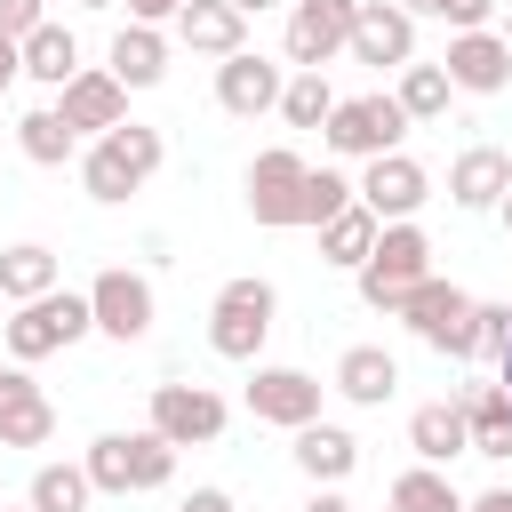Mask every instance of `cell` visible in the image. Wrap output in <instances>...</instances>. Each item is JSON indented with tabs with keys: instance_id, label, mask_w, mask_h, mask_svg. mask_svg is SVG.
<instances>
[{
	"instance_id": "obj_10",
	"label": "cell",
	"mask_w": 512,
	"mask_h": 512,
	"mask_svg": "<svg viewBox=\"0 0 512 512\" xmlns=\"http://www.w3.org/2000/svg\"><path fill=\"white\" fill-rule=\"evenodd\" d=\"M304 176H312V160H304L296 144H272V152H256V160H248V216H256L264 232H288V224H304Z\"/></svg>"
},
{
	"instance_id": "obj_24",
	"label": "cell",
	"mask_w": 512,
	"mask_h": 512,
	"mask_svg": "<svg viewBox=\"0 0 512 512\" xmlns=\"http://www.w3.org/2000/svg\"><path fill=\"white\" fill-rule=\"evenodd\" d=\"M352 408H384L392 392H400V360L384 352V344H344L336 352V376H328Z\"/></svg>"
},
{
	"instance_id": "obj_33",
	"label": "cell",
	"mask_w": 512,
	"mask_h": 512,
	"mask_svg": "<svg viewBox=\"0 0 512 512\" xmlns=\"http://www.w3.org/2000/svg\"><path fill=\"white\" fill-rule=\"evenodd\" d=\"M328 112H336L328 72H288V80H280V120H288V128H328Z\"/></svg>"
},
{
	"instance_id": "obj_27",
	"label": "cell",
	"mask_w": 512,
	"mask_h": 512,
	"mask_svg": "<svg viewBox=\"0 0 512 512\" xmlns=\"http://www.w3.org/2000/svg\"><path fill=\"white\" fill-rule=\"evenodd\" d=\"M16 56H24V80H40V88H64L72 72H80V40H72V24H40V32H24L16 40Z\"/></svg>"
},
{
	"instance_id": "obj_44",
	"label": "cell",
	"mask_w": 512,
	"mask_h": 512,
	"mask_svg": "<svg viewBox=\"0 0 512 512\" xmlns=\"http://www.w3.org/2000/svg\"><path fill=\"white\" fill-rule=\"evenodd\" d=\"M224 8H240V16H264V8H280V0H224Z\"/></svg>"
},
{
	"instance_id": "obj_40",
	"label": "cell",
	"mask_w": 512,
	"mask_h": 512,
	"mask_svg": "<svg viewBox=\"0 0 512 512\" xmlns=\"http://www.w3.org/2000/svg\"><path fill=\"white\" fill-rule=\"evenodd\" d=\"M304 512H352V496H344V488H312V496H304Z\"/></svg>"
},
{
	"instance_id": "obj_43",
	"label": "cell",
	"mask_w": 512,
	"mask_h": 512,
	"mask_svg": "<svg viewBox=\"0 0 512 512\" xmlns=\"http://www.w3.org/2000/svg\"><path fill=\"white\" fill-rule=\"evenodd\" d=\"M400 8H408L416 24H424V16H440V0H400Z\"/></svg>"
},
{
	"instance_id": "obj_38",
	"label": "cell",
	"mask_w": 512,
	"mask_h": 512,
	"mask_svg": "<svg viewBox=\"0 0 512 512\" xmlns=\"http://www.w3.org/2000/svg\"><path fill=\"white\" fill-rule=\"evenodd\" d=\"M176 8H184V0H128V24H160V32H168Z\"/></svg>"
},
{
	"instance_id": "obj_47",
	"label": "cell",
	"mask_w": 512,
	"mask_h": 512,
	"mask_svg": "<svg viewBox=\"0 0 512 512\" xmlns=\"http://www.w3.org/2000/svg\"><path fill=\"white\" fill-rule=\"evenodd\" d=\"M496 216H504V232H512V192H504V200H496Z\"/></svg>"
},
{
	"instance_id": "obj_7",
	"label": "cell",
	"mask_w": 512,
	"mask_h": 512,
	"mask_svg": "<svg viewBox=\"0 0 512 512\" xmlns=\"http://www.w3.org/2000/svg\"><path fill=\"white\" fill-rule=\"evenodd\" d=\"M400 136H408V112H400L384 88L336 96V112H328V128H320V144H328L336 160H384V152H400Z\"/></svg>"
},
{
	"instance_id": "obj_8",
	"label": "cell",
	"mask_w": 512,
	"mask_h": 512,
	"mask_svg": "<svg viewBox=\"0 0 512 512\" xmlns=\"http://www.w3.org/2000/svg\"><path fill=\"white\" fill-rule=\"evenodd\" d=\"M80 296H88L96 336H112V344H144V336H152V320H160L152 280H144V272H128V264H104V272H96Z\"/></svg>"
},
{
	"instance_id": "obj_13",
	"label": "cell",
	"mask_w": 512,
	"mask_h": 512,
	"mask_svg": "<svg viewBox=\"0 0 512 512\" xmlns=\"http://www.w3.org/2000/svg\"><path fill=\"white\" fill-rule=\"evenodd\" d=\"M320 400H328V384H320L312 368H272V360H256V376H248V416H256V424L304 432V424H320Z\"/></svg>"
},
{
	"instance_id": "obj_3",
	"label": "cell",
	"mask_w": 512,
	"mask_h": 512,
	"mask_svg": "<svg viewBox=\"0 0 512 512\" xmlns=\"http://www.w3.org/2000/svg\"><path fill=\"white\" fill-rule=\"evenodd\" d=\"M80 336H96L80 288H48V296H32V304H8V320H0V344H8L16 368L48 360V352H72Z\"/></svg>"
},
{
	"instance_id": "obj_16",
	"label": "cell",
	"mask_w": 512,
	"mask_h": 512,
	"mask_svg": "<svg viewBox=\"0 0 512 512\" xmlns=\"http://www.w3.org/2000/svg\"><path fill=\"white\" fill-rule=\"evenodd\" d=\"M280 80H288V64L240 48V56L216 64V104H224L232 120H264V112H280Z\"/></svg>"
},
{
	"instance_id": "obj_20",
	"label": "cell",
	"mask_w": 512,
	"mask_h": 512,
	"mask_svg": "<svg viewBox=\"0 0 512 512\" xmlns=\"http://www.w3.org/2000/svg\"><path fill=\"white\" fill-rule=\"evenodd\" d=\"M288 440H296L288 456H296V472H304L312 488H344V480L360 472V440H352L344 424H328V416L304 424V432H288Z\"/></svg>"
},
{
	"instance_id": "obj_36",
	"label": "cell",
	"mask_w": 512,
	"mask_h": 512,
	"mask_svg": "<svg viewBox=\"0 0 512 512\" xmlns=\"http://www.w3.org/2000/svg\"><path fill=\"white\" fill-rule=\"evenodd\" d=\"M496 16H504V0H440L448 32H496Z\"/></svg>"
},
{
	"instance_id": "obj_12",
	"label": "cell",
	"mask_w": 512,
	"mask_h": 512,
	"mask_svg": "<svg viewBox=\"0 0 512 512\" xmlns=\"http://www.w3.org/2000/svg\"><path fill=\"white\" fill-rule=\"evenodd\" d=\"M352 200H360L376 224H416V208L432 200V176H424V160H408V152H384V160H360V176H352Z\"/></svg>"
},
{
	"instance_id": "obj_48",
	"label": "cell",
	"mask_w": 512,
	"mask_h": 512,
	"mask_svg": "<svg viewBox=\"0 0 512 512\" xmlns=\"http://www.w3.org/2000/svg\"><path fill=\"white\" fill-rule=\"evenodd\" d=\"M80 8H112V0H80Z\"/></svg>"
},
{
	"instance_id": "obj_15",
	"label": "cell",
	"mask_w": 512,
	"mask_h": 512,
	"mask_svg": "<svg viewBox=\"0 0 512 512\" xmlns=\"http://www.w3.org/2000/svg\"><path fill=\"white\" fill-rule=\"evenodd\" d=\"M440 72H448L456 96H504V88H512V48H504L496 32H448Z\"/></svg>"
},
{
	"instance_id": "obj_29",
	"label": "cell",
	"mask_w": 512,
	"mask_h": 512,
	"mask_svg": "<svg viewBox=\"0 0 512 512\" xmlns=\"http://www.w3.org/2000/svg\"><path fill=\"white\" fill-rule=\"evenodd\" d=\"M376 232H384V224H376V216L352 200L344 216H328V224H320V264H344V272H360V264H368V248H376Z\"/></svg>"
},
{
	"instance_id": "obj_18",
	"label": "cell",
	"mask_w": 512,
	"mask_h": 512,
	"mask_svg": "<svg viewBox=\"0 0 512 512\" xmlns=\"http://www.w3.org/2000/svg\"><path fill=\"white\" fill-rule=\"evenodd\" d=\"M48 440H56V400L24 368H0V448H48Z\"/></svg>"
},
{
	"instance_id": "obj_49",
	"label": "cell",
	"mask_w": 512,
	"mask_h": 512,
	"mask_svg": "<svg viewBox=\"0 0 512 512\" xmlns=\"http://www.w3.org/2000/svg\"><path fill=\"white\" fill-rule=\"evenodd\" d=\"M0 512H32V504H0Z\"/></svg>"
},
{
	"instance_id": "obj_42",
	"label": "cell",
	"mask_w": 512,
	"mask_h": 512,
	"mask_svg": "<svg viewBox=\"0 0 512 512\" xmlns=\"http://www.w3.org/2000/svg\"><path fill=\"white\" fill-rule=\"evenodd\" d=\"M464 512H512V488H480V496H464Z\"/></svg>"
},
{
	"instance_id": "obj_9",
	"label": "cell",
	"mask_w": 512,
	"mask_h": 512,
	"mask_svg": "<svg viewBox=\"0 0 512 512\" xmlns=\"http://www.w3.org/2000/svg\"><path fill=\"white\" fill-rule=\"evenodd\" d=\"M224 424H232L224 392H208V384H152V416H144V432H160L168 448H216Z\"/></svg>"
},
{
	"instance_id": "obj_50",
	"label": "cell",
	"mask_w": 512,
	"mask_h": 512,
	"mask_svg": "<svg viewBox=\"0 0 512 512\" xmlns=\"http://www.w3.org/2000/svg\"><path fill=\"white\" fill-rule=\"evenodd\" d=\"M504 312H512V296H504Z\"/></svg>"
},
{
	"instance_id": "obj_34",
	"label": "cell",
	"mask_w": 512,
	"mask_h": 512,
	"mask_svg": "<svg viewBox=\"0 0 512 512\" xmlns=\"http://www.w3.org/2000/svg\"><path fill=\"white\" fill-rule=\"evenodd\" d=\"M344 208H352V176H344V168H312V176H304V224L320 232V224L344 216Z\"/></svg>"
},
{
	"instance_id": "obj_6",
	"label": "cell",
	"mask_w": 512,
	"mask_h": 512,
	"mask_svg": "<svg viewBox=\"0 0 512 512\" xmlns=\"http://www.w3.org/2000/svg\"><path fill=\"white\" fill-rule=\"evenodd\" d=\"M472 304H480V296H464L456 280L424 272V280L400 296V312H392V320H408V336H416V344H432L440 360H472Z\"/></svg>"
},
{
	"instance_id": "obj_2",
	"label": "cell",
	"mask_w": 512,
	"mask_h": 512,
	"mask_svg": "<svg viewBox=\"0 0 512 512\" xmlns=\"http://www.w3.org/2000/svg\"><path fill=\"white\" fill-rule=\"evenodd\" d=\"M80 472H88L96 496H152V488L176 480V448L160 432H144V424L136 432H96L88 456H80Z\"/></svg>"
},
{
	"instance_id": "obj_37",
	"label": "cell",
	"mask_w": 512,
	"mask_h": 512,
	"mask_svg": "<svg viewBox=\"0 0 512 512\" xmlns=\"http://www.w3.org/2000/svg\"><path fill=\"white\" fill-rule=\"evenodd\" d=\"M48 24V0H0V40H24Z\"/></svg>"
},
{
	"instance_id": "obj_19",
	"label": "cell",
	"mask_w": 512,
	"mask_h": 512,
	"mask_svg": "<svg viewBox=\"0 0 512 512\" xmlns=\"http://www.w3.org/2000/svg\"><path fill=\"white\" fill-rule=\"evenodd\" d=\"M456 408H464V432H472V456H488V464H512V392L488 376V384H456L448 392Z\"/></svg>"
},
{
	"instance_id": "obj_25",
	"label": "cell",
	"mask_w": 512,
	"mask_h": 512,
	"mask_svg": "<svg viewBox=\"0 0 512 512\" xmlns=\"http://www.w3.org/2000/svg\"><path fill=\"white\" fill-rule=\"evenodd\" d=\"M408 448H416V464H432V472H448L456 456H472L464 408H456V400H424V408L408 416Z\"/></svg>"
},
{
	"instance_id": "obj_4",
	"label": "cell",
	"mask_w": 512,
	"mask_h": 512,
	"mask_svg": "<svg viewBox=\"0 0 512 512\" xmlns=\"http://www.w3.org/2000/svg\"><path fill=\"white\" fill-rule=\"evenodd\" d=\"M272 312H280V288H272L264 272L224 280V288H216V304H208V352H216V360L256 368V360H264V336H272Z\"/></svg>"
},
{
	"instance_id": "obj_39",
	"label": "cell",
	"mask_w": 512,
	"mask_h": 512,
	"mask_svg": "<svg viewBox=\"0 0 512 512\" xmlns=\"http://www.w3.org/2000/svg\"><path fill=\"white\" fill-rule=\"evenodd\" d=\"M176 512H240V504H232V488H192Z\"/></svg>"
},
{
	"instance_id": "obj_46",
	"label": "cell",
	"mask_w": 512,
	"mask_h": 512,
	"mask_svg": "<svg viewBox=\"0 0 512 512\" xmlns=\"http://www.w3.org/2000/svg\"><path fill=\"white\" fill-rule=\"evenodd\" d=\"M496 40H504V48H512V0H504V16H496Z\"/></svg>"
},
{
	"instance_id": "obj_26",
	"label": "cell",
	"mask_w": 512,
	"mask_h": 512,
	"mask_svg": "<svg viewBox=\"0 0 512 512\" xmlns=\"http://www.w3.org/2000/svg\"><path fill=\"white\" fill-rule=\"evenodd\" d=\"M48 288H64V264H56V248H40V240H16V248H0V304H32V296H48Z\"/></svg>"
},
{
	"instance_id": "obj_1",
	"label": "cell",
	"mask_w": 512,
	"mask_h": 512,
	"mask_svg": "<svg viewBox=\"0 0 512 512\" xmlns=\"http://www.w3.org/2000/svg\"><path fill=\"white\" fill-rule=\"evenodd\" d=\"M160 160H168L160 128H144V120H120V128L88 136V152H80V192H88V200H104V208H120L128 192H144V184L160 176Z\"/></svg>"
},
{
	"instance_id": "obj_31",
	"label": "cell",
	"mask_w": 512,
	"mask_h": 512,
	"mask_svg": "<svg viewBox=\"0 0 512 512\" xmlns=\"http://www.w3.org/2000/svg\"><path fill=\"white\" fill-rule=\"evenodd\" d=\"M392 104H400V112H408V128H416V120H440V112L456 104V88H448V72H440V64H400Z\"/></svg>"
},
{
	"instance_id": "obj_28",
	"label": "cell",
	"mask_w": 512,
	"mask_h": 512,
	"mask_svg": "<svg viewBox=\"0 0 512 512\" xmlns=\"http://www.w3.org/2000/svg\"><path fill=\"white\" fill-rule=\"evenodd\" d=\"M16 152H24L32 168H64V160H80V136L64 128L56 104H32V112L16 120Z\"/></svg>"
},
{
	"instance_id": "obj_5",
	"label": "cell",
	"mask_w": 512,
	"mask_h": 512,
	"mask_svg": "<svg viewBox=\"0 0 512 512\" xmlns=\"http://www.w3.org/2000/svg\"><path fill=\"white\" fill-rule=\"evenodd\" d=\"M424 272H432V240H424V224H384V232H376V248H368V264H360L352 280H360V304L392 320V312H400V296H408Z\"/></svg>"
},
{
	"instance_id": "obj_21",
	"label": "cell",
	"mask_w": 512,
	"mask_h": 512,
	"mask_svg": "<svg viewBox=\"0 0 512 512\" xmlns=\"http://www.w3.org/2000/svg\"><path fill=\"white\" fill-rule=\"evenodd\" d=\"M168 32H176L192 56H216V64L248 48V16H240V8H224V0H184Z\"/></svg>"
},
{
	"instance_id": "obj_22",
	"label": "cell",
	"mask_w": 512,
	"mask_h": 512,
	"mask_svg": "<svg viewBox=\"0 0 512 512\" xmlns=\"http://www.w3.org/2000/svg\"><path fill=\"white\" fill-rule=\"evenodd\" d=\"M104 72L120 88H160L168 80V32L160 24H120L112 48H104Z\"/></svg>"
},
{
	"instance_id": "obj_23",
	"label": "cell",
	"mask_w": 512,
	"mask_h": 512,
	"mask_svg": "<svg viewBox=\"0 0 512 512\" xmlns=\"http://www.w3.org/2000/svg\"><path fill=\"white\" fill-rule=\"evenodd\" d=\"M504 192H512V152L464 144V152L448 160V200H456V208H496Z\"/></svg>"
},
{
	"instance_id": "obj_32",
	"label": "cell",
	"mask_w": 512,
	"mask_h": 512,
	"mask_svg": "<svg viewBox=\"0 0 512 512\" xmlns=\"http://www.w3.org/2000/svg\"><path fill=\"white\" fill-rule=\"evenodd\" d=\"M24 504H32V512H88V504H96V488H88V472H80V464H40V472H32V488H24Z\"/></svg>"
},
{
	"instance_id": "obj_30",
	"label": "cell",
	"mask_w": 512,
	"mask_h": 512,
	"mask_svg": "<svg viewBox=\"0 0 512 512\" xmlns=\"http://www.w3.org/2000/svg\"><path fill=\"white\" fill-rule=\"evenodd\" d=\"M384 504H392V512H464L456 480H448V472H432V464H408V472L384 488Z\"/></svg>"
},
{
	"instance_id": "obj_45",
	"label": "cell",
	"mask_w": 512,
	"mask_h": 512,
	"mask_svg": "<svg viewBox=\"0 0 512 512\" xmlns=\"http://www.w3.org/2000/svg\"><path fill=\"white\" fill-rule=\"evenodd\" d=\"M496 384H504V392H512V344H504V352H496Z\"/></svg>"
},
{
	"instance_id": "obj_17",
	"label": "cell",
	"mask_w": 512,
	"mask_h": 512,
	"mask_svg": "<svg viewBox=\"0 0 512 512\" xmlns=\"http://www.w3.org/2000/svg\"><path fill=\"white\" fill-rule=\"evenodd\" d=\"M56 112H64V128H72V136H104V128H120V120H128V88H120L104 64H80V72L56 88Z\"/></svg>"
},
{
	"instance_id": "obj_41",
	"label": "cell",
	"mask_w": 512,
	"mask_h": 512,
	"mask_svg": "<svg viewBox=\"0 0 512 512\" xmlns=\"http://www.w3.org/2000/svg\"><path fill=\"white\" fill-rule=\"evenodd\" d=\"M24 80V56H16V40H0V96Z\"/></svg>"
},
{
	"instance_id": "obj_14",
	"label": "cell",
	"mask_w": 512,
	"mask_h": 512,
	"mask_svg": "<svg viewBox=\"0 0 512 512\" xmlns=\"http://www.w3.org/2000/svg\"><path fill=\"white\" fill-rule=\"evenodd\" d=\"M344 56L368 64V72H400V64H416V16H408L400 0H360Z\"/></svg>"
},
{
	"instance_id": "obj_35",
	"label": "cell",
	"mask_w": 512,
	"mask_h": 512,
	"mask_svg": "<svg viewBox=\"0 0 512 512\" xmlns=\"http://www.w3.org/2000/svg\"><path fill=\"white\" fill-rule=\"evenodd\" d=\"M512 344V312L504 304H472V360H496Z\"/></svg>"
},
{
	"instance_id": "obj_11",
	"label": "cell",
	"mask_w": 512,
	"mask_h": 512,
	"mask_svg": "<svg viewBox=\"0 0 512 512\" xmlns=\"http://www.w3.org/2000/svg\"><path fill=\"white\" fill-rule=\"evenodd\" d=\"M352 16H360V0H288V32H280L288 72H328L352 40Z\"/></svg>"
}]
</instances>
